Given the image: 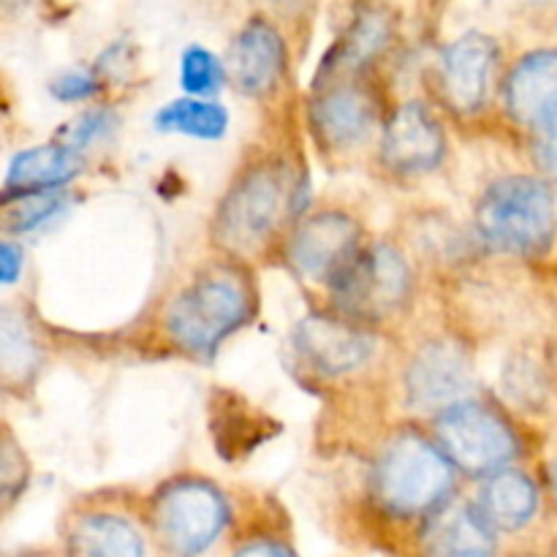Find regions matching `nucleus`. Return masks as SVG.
<instances>
[{
	"mask_svg": "<svg viewBox=\"0 0 557 557\" xmlns=\"http://www.w3.org/2000/svg\"><path fill=\"white\" fill-rule=\"evenodd\" d=\"M457 471L430 435L413 428L384 441L370 471V498L392 520H433L449 506Z\"/></svg>",
	"mask_w": 557,
	"mask_h": 557,
	"instance_id": "f257e3e1",
	"label": "nucleus"
},
{
	"mask_svg": "<svg viewBox=\"0 0 557 557\" xmlns=\"http://www.w3.org/2000/svg\"><path fill=\"white\" fill-rule=\"evenodd\" d=\"M253 277L237 261L212 264L169 302L163 330L169 341L194 357H212L256 313Z\"/></svg>",
	"mask_w": 557,
	"mask_h": 557,
	"instance_id": "f03ea898",
	"label": "nucleus"
},
{
	"mask_svg": "<svg viewBox=\"0 0 557 557\" xmlns=\"http://www.w3.org/2000/svg\"><path fill=\"white\" fill-rule=\"evenodd\" d=\"M297 210V180L277 158H261L234 177L221 199L212 234L228 253L245 256L270 243Z\"/></svg>",
	"mask_w": 557,
	"mask_h": 557,
	"instance_id": "7ed1b4c3",
	"label": "nucleus"
},
{
	"mask_svg": "<svg viewBox=\"0 0 557 557\" xmlns=\"http://www.w3.org/2000/svg\"><path fill=\"white\" fill-rule=\"evenodd\" d=\"M147 525L172 557H201L232 525V504L210 479L174 476L150 495Z\"/></svg>",
	"mask_w": 557,
	"mask_h": 557,
	"instance_id": "20e7f679",
	"label": "nucleus"
},
{
	"mask_svg": "<svg viewBox=\"0 0 557 557\" xmlns=\"http://www.w3.org/2000/svg\"><path fill=\"white\" fill-rule=\"evenodd\" d=\"M476 228L493 248L536 256L555 237V196L539 177L495 180L476 207Z\"/></svg>",
	"mask_w": 557,
	"mask_h": 557,
	"instance_id": "39448f33",
	"label": "nucleus"
},
{
	"mask_svg": "<svg viewBox=\"0 0 557 557\" xmlns=\"http://www.w3.org/2000/svg\"><path fill=\"white\" fill-rule=\"evenodd\" d=\"M330 292L343 319L364 326L406 308L413 292V272L403 250L389 243H373L359 250Z\"/></svg>",
	"mask_w": 557,
	"mask_h": 557,
	"instance_id": "423d86ee",
	"label": "nucleus"
},
{
	"mask_svg": "<svg viewBox=\"0 0 557 557\" xmlns=\"http://www.w3.org/2000/svg\"><path fill=\"white\" fill-rule=\"evenodd\" d=\"M435 444L451 468L471 476L504 471L520 451L511 424L479 400H460L435 413Z\"/></svg>",
	"mask_w": 557,
	"mask_h": 557,
	"instance_id": "0eeeda50",
	"label": "nucleus"
},
{
	"mask_svg": "<svg viewBox=\"0 0 557 557\" xmlns=\"http://www.w3.org/2000/svg\"><path fill=\"white\" fill-rule=\"evenodd\" d=\"M364 248V228L341 210L305 215L286 239V261L302 281L330 288Z\"/></svg>",
	"mask_w": 557,
	"mask_h": 557,
	"instance_id": "6e6552de",
	"label": "nucleus"
},
{
	"mask_svg": "<svg viewBox=\"0 0 557 557\" xmlns=\"http://www.w3.org/2000/svg\"><path fill=\"white\" fill-rule=\"evenodd\" d=\"M473 386V364L466 348L451 337H435L417 348L406 368V395L417 411L441 413L468 400Z\"/></svg>",
	"mask_w": 557,
	"mask_h": 557,
	"instance_id": "1a4fd4ad",
	"label": "nucleus"
},
{
	"mask_svg": "<svg viewBox=\"0 0 557 557\" xmlns=\"http://www.w3.org/2000/svg\"><path fill=\"white\" fill-rule=\"evenodd\" d=\"M379 152L386 172L397 177L430 174L446 156L444 125L422 101L400 103L386 117Z\"/></svg>",
	"mask_w": 557,
	"mask_h": 557,
	"instance_id": "9d476101",
	"label": "nucleus"
},
{
	"mask_svg": "<svg viewBox=\"0 0 557 557\" xmlns=\"http://www.w3.org/2000/svg\"><path fill=\"white\" fill-rule=\"evenodd\" d=\"M379 101L362 79H335L315 85L310 101V125L321 145L332 152H348L362 145L375 128Z\"/></svg>",
	"mask_w": 557,
	"mask_h": 557,
	"instance_id": "9b49d317",
	"label": "nucleus"
},
{
	"mask_svg": "<svg viewBox=\"0 0 557 557\" xmlns=\"http://www.w3.org/2000/svg\"><path fill=\"white\" fill-rule=\"evenodd\" d=\"M498 65V44L484 33H466L444 49L438 63V92L457 114H473L487 103Z\"/></svg>",
	"mask_w": 557,
	"mask_h": 557,
	"instance_id": "f8f14e48",
	"label": "nucleus"
},
{
	"mask_svg": "<svg viewBox=\"0 0 557 557\" xmlns=\"http://www.w3.org/2000/svg\"><path fill=\"white\" fill-rule=\"evenodd\" d=\"M297 351L315 373L348 375L364 368L375 351V341L362 324L343 315H308L294 330Z\"/></svg>",
	"mask_w": 557,
	"mask_h": 557,
	"instance_id": "ddd939ff",
	"label": "nucleus"
},
{
	"mask_svg": "<svg viewBox=\"0 0 557 557\" xmlns=\"http://www.w3.org/2000/svg\"><path fill=\"white\" fill-rule=\"evenodd\" d=\"M286 65L288 54L281 30L264 16H253L234 36L226 74L239 92L250 98H264L281 87Z\"/></svg>",
	"mask_w": 557,
	"mask_h": 557,
	"instance_id": "4468645a",
	"label": "nucleus"
},
{
	"mask_svg": "<svg viewBox=\"0 0 557 557\" xmlns=\"http://www.w3.org/2000/svg\"><path fill=\"white\" fill-rule=\"evenodd\" d=\"M63 557H147V542L123 511L85 506L65 522Z\"/></svg>",
	"mask_w": 557,
	"mask_h": 557,
	"instance_id": "2eb2a0df",
	"label": "nucleus"
},
{
	"mask_svg": "<svg viewBox=\"0 0 557 557\" xmlns=\"http://www.w3.org/2000/svg\"><path fill=\"white\" fill-rule=\"evenodd\" d=\"M395 20L386 9H364L343 30L319 69V85L335 79H362L364 71L389 49Z\"/></svg>",
	"mask_w": 557,
	"mask_h": 557,
	"instance_id": "dca6fc26",
	"label": "nucleus"
},
{
	"mask_svg": "<svg viewBox=\"0 0 557 557\" xmlns=\"http://www.w3.org/2000/svg\"><path fill=\"white\" fill-rule=\"evenodd\" d=\"M506 109L520 125L536 131L557 114V49L525 54L504 87Z\"/></svg>",
	"mask_w": 557,
	"mask_h": 557,
	"instance_id": "f3484780",
	"label": "nucleus"
},
{
	"mask_svg": "<svg viewBox=\"0 0 557 557\" xmlns=\"http://www.w3.org/2000/svg\"><path fill=\"white\" fill-rule=\"evenodd\" d=\"M82 166L85 161L79 152L69 150L58 139L20 150L5 169V201L22 199V196L54 194L65 183H71L82 172Z\"/></svg>",
	"mask_w": 557,
	"mask_h": 557,
	"instance_id": "a211bd4d",
	"label": "nucleus"
},
{
	"mask_svg": "<svg viewBox=\"0 0 557 557\" xmlns=\"http://www.w3.org/2000/svg\"><path fill=\"white\" fill-rule=\"evenodd\" d=\"M495 531L479 515L476 504L446 506L430 520L422 557H495Z\"/></svg>",
	"mask_w": 557,
	"mask_h": 557,
	"instance_id": "6ab92c4d",
	"label": "nucleus"
},
{
	"mask_svg": "<svg viewBox=\"0 0 557 557\" xmlns=\"http://www.w3.org/2000/svg\"><path fill=\"white\" fill-rule=\"evenodd\" d=\"M476 509L495 533L520 531L536 515L539 490L531 476L504 468V471L487 476V482L482 484Z\"/></svg>",
	"mask_w": 557,
	"mask_h": 557,
	"instance_id": "aec40b11",
	"label": "nucleus"
},
{
	"mask_svg": "<svg viewBox=\"0 0 557 557\" xmlns=\"http://www.w3.org/2000/svg\"><path fill=\"white\" fill-rule=\"evenodd\" d=\"M156 128L161 134H183L190 139H221L228 128V112L218 101H201V98H177L158 109Z\"/></svg>",
	"mask_w": 557,
	"mask_h": 557,
	"instance_id": "412c9836",
	"label": "nucleus"
},
{
	"mask_svg": "<svg viewBox=\"0 0 557 557\" xmlns=\"http://www.w3.org/2000/svg\"><path fill=\"white\" fill-rule=\"evenodd\" d=\"M38 364V343L25 315L0 305V375L25 379Z\"/></svg>",
	"mask_w": 557,
	"mask_h": 557,
	"instance_id": "4be33fe9",
	"label": "nucleus"
},
{
	"mask_svg": "<svg viewBox=\"0 0 557 557\" xmlns=\"http://www.w3.org/2000/svg\"><path fill=\"white\" fill-rule=\"evenodd\" d=\"M228 82L226 65L221 63L218 54L210 49L190 44L180 60V85L188 92V98H201V101H212L223 85Z\"/></svg>",
	"mask_w": 557,
	"mask_h": 557,
	"instance_id": "5701e85b",
	"label": "nucleus"
},
{
	"mask_svg": "<svg viewBox=\"0 0 557 557\" xmlns=\"http://www.w3.org/2000/svg\"><path fill=\"white\" fill-rule=\"evenodd\" d=\"M63 210V196L54 194H36V196H22V199H11L9 212H5L3 226L9 232H30V228L41 226L44 221Z\"/></svg>",
	"mask_w": 557,
	"mask_h": 557,
	"instance_id": "b1692460",
	"label": "nucleus"
},
{
	"mask_svg": "<svg viewBox=\"0 0 557 557\" xmlns=\"http://www.w3.org/2000/svg\"><path fill=\"white\" fill-rule=\"evenodd\" d=\"M112 128H114V114L109 112V109H90V112L79 114L74 123L65 125L63 134L58 136V141L82 156L87 147L101 141L103 136L112 134Z\"/></svg>",
	"mask_w": 557,
	"mask_h": 557,
	"instance_id": "393cba45",
	"label": "nucleus"
},
{
	"mask_svg": "<svg viewBox=\"0 0 557 557\" xmlns=\"http://www.w3.org/2000/svg\"><path fill=\"white\" fill-rule=\"evenodd\" d=\"M27 484V462L11 435H0V511L14 504Z\"/></svg>",
	"mask_w": 557,
	"mask_h": 557,
	"instance_id": "a878e982",
	"label": "nucleus"
},
{
	"mask_svg": "<svg viewBox=\"0 0 557 557\" xmlns=\"http://www.w3.org/2000/svg\"><path fill=\"white\" fill-rule=\"evenodd\" d=\"M49 92H52L58 101L65 103L87 101V98H92L96 92H101V79H98L92 71H63V74L49 85Z\"/></svg>",
	"mask_w": 557,
	"mask_h": 557,
	"instance_id": "bb28decb",
	"label": "nucleus"
},
{
	"mask_svg": "<svg viewBox=\"0 0 557 557\" xmlns=\"http://www.w3.org/2000/svg\"><path fill=\"white\" fill-rule=\"evenodd\" d=\"M232 557H297V553L277 533H253V536L237 544Z\"/></svg>",
	"mask_w": 557,
	"mask_h": 557,
	"instance_id": "cd10ccee",
	"label": "nucleus"
},
{
	"mask_svg": "<svg viewBox=\"0 0 557 557\" xmlns=\"http://www.w3.org/2000/svg\"><path fill=\"white\" fill-rule=\"evenodd\" d=\"M533 134H536L533 136V156H536L539 169L547 177L557 180V114L544 125H539Z\"/></svg>",
	"mask_w": 557,
	"mask_h": 557,
	"instance_id": "c85d7f7f",
	"label": "nucleus"
},
{
	"mask_svg": "<svg viewBox=\"0 0 557 557\" xmlns=\"http://www.w3.org/2000/svg\"><path fill=\"white\" fill-rule=\"evenodd\" d=\"M25 270V253L11 239H0V288L14 286Z\"/></svg>",
	"mask_w": 557,
	"mask_h": 557,
	"instance_id": "c756f323",
	"label": "nucleus"
},
{
	"mask_svg": "<svg viewBox=\"0 0 557 557\" xmlns=\"http://www.w3.org/2000/svg\"><path fill=\"white\" fill-rule=\"evenodd\" d=\"M549 484H553V495H555V500H557V462L553 468H549Z\"/></svg>",
	"mask_w": 557,
	"mask_h": 557,
	"instance_id": "7c9ffc66",
	"label": "nucleus"
},
{
	"mask_svg": "<svg viewBox=\"0 0 557 557\" xmlns=\"http://www.w3.org/2000/svg\"><path fill=\"white\" fill-rule=\"evenodd\" d=\"M11 557H25V555H11Z\"/></svg>",
	"mask_w": 557,
	"mask_h": 557,
	"instance_id": "2f4dec72",
	"label": "nucleus"
},
{
	"mask_svg": "<svg viewBox=\"0 0 557 557\" xmlns=\"http://www.w3.org/2000/svg\"><path fill=\"white\" fill-rule=\"evenodd\" d=\"M555 364H557V351H555Z\"/></svg>",
	"mask_w": 557,
	"mask_h": 557,
	"instance_id": "473e14b6",
	"label": "nucleus"
}]
</instances>
